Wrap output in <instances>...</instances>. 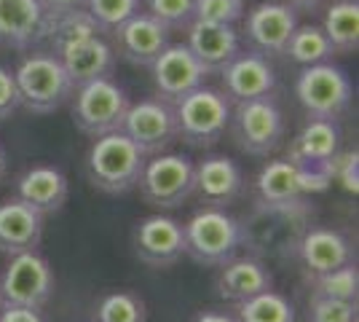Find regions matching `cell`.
<instances>
[{"label":"cell","mask_w":359,"mask_h":322,"mask_svg":"<svg viewBox=\"0 0 359 322\" xmlns=\"http://www.w3.org/2000/svg\"><path fill=\"white\" fill-rule=\"evenodd\" d=\"M330 180H338L348 194H357V151L338 154L330 161Z\"/></svg>","instance_id":"cell-36"},{"label":"cell","mask_w":359,"mask_h":322,"mask_svg":"<svg viewBox=\"0 0 359 322\" xmlns=\"http://www.w3.org/2000/svg\"><path fill=\"white\" fill-rule=\"evenodd\" d=\"M271 288H273V274H271L269 263L255 255H233L231 261L220 266V271L215 276L217 295L231 304H241Z\"/></svg>","instance_id":"cell-22"},{"label":"cell","mask_w":359,"mask_h":322,"mask_svg":"<svg viewBox=\"0 0 359 322\" xmlns=\"http://www.w3.org/2000/svg\"><path fill=\"white\" fill-rule=\"evenodd\" d=\"M244 19V38L260 57H279L285 54L290 35L298 27V11L285 0H266L247 11Z\"/></svg>","instance_id":"cell-13"},{"label":"cell","mask_w":359,"mask_h":322,"mask_svg":"<svg viewBox=\"0 0 359 322\" xmlns=\"http://www.w3.org/2000/svg\"><path fill=\"white\" fill-rule=\"evenodd\" d=\"M148 11L166 30H188L194 22V0H145Z\"/></svg>","instance_id":"cell-33"},{"label":"cell","mask_w":359,"mask_h":322,"mask_svg":"<svg viewBox=\"0 0 359 322\" xmlns=\"http://www.w3.org/2000/svg\"><path fill=\"white\" fill-rule=\"evenodd\" d=\"M6 175H8V154H6V148L0 145V183H3Z\"/></svg>","instance_id":"cell-42"},{"label":"cell","mask_w":359,"mask_h":322,"mask_svg":"<svg viewBox=\"0 0 359 322\" xmlns=\"http://www.w3.org/2000/svg\"><path fill=\"white\" fill-rule=\"evenodd\" d=\"M177 140L191 148H212L225 137L231 121V100L220 89L198 86L175 102Z\"/></svg>","instance_id":"cell-4"},{"label":"cell","mask_w":359,"mask_h":322,"mask_svg":"<svg viewBox=\"0 0 359 322\" xmlns=\"http://www.w3.org/2000/svg\"><path fill=\"white\" fill-rule=\"evenodd\" d=\"M359 274L354 263H346L341 269H332L314 276L311 298H330V301H357Z\"/></svg>","instance_id":"cell-31"},{"label":"cell","mask_w":359,"mask_h":322,"mask_svg":"<svg viewBox=\"0 0 359 322\" xmlns=\"http://www.w3.org/2000/svg\"><path fill=\"white\" fill-rule=\"evenodd\" d=\"M43 215L16 196L0 201V253L19 255L38 250L43 239Z\"/></svg>","instance_id":"cell-23"},{"label":"cell","mask_w":359,"mask_h":322,"mask_svg":"<svg viewBox=\"0 0 359 322\" xmlns=\"http://www.w3.org/2000/svg\"><path fill=\"white\" fill-rule=\"evenodd\" d=\"M303 201L292 204H263L250 215V220H244L241 226V245H250L260 255L279 253V250H295L298 239L306 231V213L300 210Z\"/></svg>","instance_id":"cell-8"},{"label":"cell","mask_w":359,"mask_h":322,"mask_svg":"<svg viewBox=\"0 0 359 322\" xmlns=\"http://www.w3.org/2000/svg\"><path fill=\"white\" fill-rule=\"evenodd\" d=\"M14 196L30 204L32 210H38L43 217H48L65 207V201L70 196V180L60 167L35 164L16 177Z\"/></svg>","instance_id":"cell-21"},{"label":"cell","mask_w":359,"mask_h":322,"mask_svg":"<svg viewBox=\"0 0 359 322\" xmlns=\"http://www.w3.org/2000/svg\"><path fill=\"white\" fill-rule=\"evenodd\" d=\"M121 132L135 142L142 154L158 156L166 154L172 148V142H177V119H175V105H169L158 97L150 100H140L132 102Z\"/></svg>","instance_id":"cell-11"},{"label":"cell","mask_w":359,"mask_h":322,"mask_svg":"<svg viewBox=\"0 0 359 322\" xmlns=\"http://www.w3.org/2000/svg\"><path fill=\"white\" fill-rule=\"evenodd\" d=\"M19 102L30 113H54L65 102H70L75 83L62 67L57 54L51 51H30L14 70Z\"/></svg>","instance_id":"cell-2"},{"label":"cell","mask_w":359,"mask_h":322,"mask_svg":"<svg viewBox=\"0 0 359 322\" xmlns=\"http://www.w3.org/2000/svg\"><path fill=\"white\" fill-rule=\"evenodd\" d=\"M194 161L182 154L150 156L137 180L140 196L156 210H175L194 196Z\"/></svg>","instance_id":"cell-9"},{"label":"cell","mask_w":359,"mask_h":322,"mask_svg":"<svg viewBox=\"0 0 359 322\" xmlns=\"http://www.w3.org/2000/svg\"><path fill=\"white\" fill-rule=\"evenodd\" d=\"M341 154V129L335 121L309 119L295 137L290 140L287 161L300 169L330 175V161Z\"/></svg>","instance_id":"cell-19"},{"label":"cell","mask_w":359,"mask_h":322,"mask_svg":"<svg viewBox=\"0 0 359 322\" xmlns=\"http://www.w3.org/2000/svg\"><path fill=\"white\" fill-rule=\"evenodd\" d=\"M132 250L137 261L150 269H169L185 255L182 223L172 215H148L140 217L132 229Z\"/></svg>","instance_id":"cell-12"},{"label":"cell","mask_w":359,"mask_h":322,"mask_svg":"<svg viewBox=\"0 0 359 322\" xmlns=\"http://www.w3.org/2000/svg\"><path fill=\"white\" fill-rule=\"evenodd\" d=\"M110 46L116 57L135 67H150L153 60L169 46V30L150 14L140 11L110 32Z\"/></svg>","instance_id":"cell-17"},{"label":"cell","mask_w":359,"mask_h":322,"mask_svg":"<svg viewBox=\"0 0 359 322\" xmlns=\"http://www.w3.org/2000/svg\"><path fill=\"white\" fill-rule=\"evenodd\" d=\"M43 3V8L48 14H67V11H78V8H83V3L86 0H41Z\"/></svg>","instance_id":"cell-40"},{"label":"cell","mask_w":359,"mask_h":322,"mask_svg":"<svg viewBox=\"0 0 359 322\" xmlns=\"http://www.w3.org/2000/svg\"><path fill=\"white\" fill-rule=\"evenodd\" d=\"M287 6H292L295 11H316L325 0H285Z\"/></svg>","instance_id":"cell-41"},{"label":"cell","mask_w":359,"mask_h":322,"mask_svg":"<svg viewBox=\"0 0 359 322\" xmlns=\"http://www.w3.org/2000/svg\"><path fill=\"white\" fill-rule=\"evenodd\" d=\"M19 107H22V102H19V89H16L14 70L0 67V121L11 119Z\"/></svg>","instance_id":"cell-37"},{"label":"cell","mask_w":359,"mask_h":322,"mask_svg":"<svg viewBox=\"0 0 359 322\" xmlns=\"http://www.w3.org/2000/svg\"><path fill=\"white\" fill-rule=\"evenodd\" d=\"M231 137L247 156H271L285 140V113L273 97L233 102L231 105Z\"/></svg>","instance_id":"cell-6"},{"label":"cell","mask_w":359,"mask_h":322,"mask_svg":"<svg viewBox=\"0 0 359 322\" xmlns=\"http://www.w3.org/2000/svg\"><path fill=\"white\" fill-rule=\"evenodd\" d=\"M62 67L67 70V76L75 86L89 83L97 78H110L116 70V51L102 35H91L83 41H75L70 46H65L57 54Z\"/></svg>","instance_id":"cell-25"},{"label":"cell","mask_w":359,"mask_h":322,"mask_svg":"<svg viewBox=\"0 0 359 322\" xmlns=\"http://www.w3.org/2000/svg\"><path fill=\"white\" fill-rule=\"evenodd\" d=\"M148 156L137 148L123 132H110L94 137L86 154V175L89 183L110 196H121L137 188Z\"/></svg>","instance_id":"cell-1"},{"label":"cell","mask_w":359,"mask_h":322,"mask_svg":"<svg viewBox=\"0 0 359 322\" xmlns=\"http://www.w3.org/2000/svg\"><path fill=\"white\" fill-rule=\"evenodd\" d=\"M207 70L204 65L191 54V48L185 43H169V46L153 60L150 65V78L158 100H164L169 105H175L185 94L207 83Z\"/></svg>","instance_id":"cell-15"},{"label":"cell","mask_w":359,"mask_h":322,"mask_svg":"<svg viewBox=\"0 0 359 322\" xmlns=\"http://www.w3.org/2000/svg\"><path fill=\"white\" fill-rule=\"evenodd\" d=\"M191 322H239V317L225 309H201L191 317Z\"/></svg>","instance_id":"cell-39"},{"label":"cell","mask_w":359,"mask_h":322,"mask_svg":"<svg viewBox=\"0 0 359 322\" xmlns=\"http://www.w3.org/2000/svg\"><path fill=\"white\" fill-rule=\"evenodd\" d=\"M295 253H298L300 263L306 266V271L314 276L332 271V269H341L354 258L351 242L341 231L325 229V226H314V229L303 231V236L295 245Z\"/></svg>","instance_id":"cell-24"},{"label":"cell","mask_w":359,"mask_h":322,"mask_svg":"<svg viewBox=\"0 0 359 322\" xmlns=\"http://www.w3.org/2000/svg\"><path fill=\"white\" fill-rule=\"evenodd\" d=\"M194 196H198V201L204 207L225 210L228 204H233L239 199L244 194V188H247L244 172L231 156H204L198 164H194Z\"/></svg>","instance_id":"cell-18"},{"label":"cell","mask_w":359,"mask_h":322,"mask_svg":"<svg viewBox=\"0 0 359 322\" xmlns=\"http://www.w3.org/2000/svg\"><path fill=\"white\" fill-rule=\"evenodd\" d=\"M0 309H3V298H0Z\"/></svg>","instance_id":"cell-43"},{"label":"cell","mask_w":359,"mask_h":322,"mask_svg":"<svg viewBox=\"0 0 359 322\" xmlns=\"http://www.w3.org/2000/svg\"><path fill=\"white\" fill-rule=\"evenodd\" d=\"M91 322H148V309L135 293L113 290L97 301Z\"/></svg>","instance_id":"cell-30"},{"label":"cell","mask_w":359,"mask_h":322,"mask_svg":"<svg viewBox=\"0 0 359 322\" xmlns=\"http://www.w3.org/2000/svg\"><path fill=\"white\" fill-rule=\"evenodd\" d=\"M332 54H357L359 48V3L357 0H335L330 3L322 22Z\"/></svg>","instance_id":"cell-27"},{"label":"cell","mask_w":359,"mask_h":322,"mask_svg":"<svg viewBox=\"0 0 359 322\" xmlns=\"http://www.w3.org/2000/svg\"><path fill=\"white\" fill-rule=\"evenodd\" d=\"M185 46L196 60L204 65L207 73H220L228 62L241 51V38L231 25H210V22H191Z\"/></svg>","instance_id":"cell-26"},{"label":"cell","mask_w":359,"mask_h":322,"mask_svg":"<svg viewBox=\"0 0 359 322\" xmlns=\"http://www.w3.org/2000/svg\"><path fill=\"white\" fill-rule=\"evenodd\" d=\"M129 105L132 102L126 92L113 78H97L89 83H81L75 86L70 97V113H73L75 126L89 137L121 132Z\"/></svg>","instance_id":"cell-5"},{"label":"cell","mask_w":359,"mask_h":322,"mask_svg":"<svg viewBox=\"0 0 359 322\" xmlns=\"http://www.w3.org/2000/svg\"><path fill=\"white\" fill-rule=\"evenodd\" d=\"M48 11L41 0H0V43L27 51L46 41Z\"/></svg>","instance_id":"cell-20"},{"label":"cell","mask_w":359,"mask_h":322,"mask_svg":"<svg viewBox=\"0 0 359 322\" xmlns=\"http://www.w3.org/2000/svg\"><path fill=\"white\" fill-rule=\"evenodd\" d=\"M244 16V0H194V22L236 25Z\"/></svg>","instance_id":"cell-34"},{"label":"cell","mask_w":359,"mask_h":322,"mask_svg":"<svg viewBox=\"0 0 359 322\" xmlns=\"http://www.w3.org/2000/svg\"><path fill=\"white\" fill-rule=\"evenodd\" d=\"M182 234H185V255L194 258L198 266L220 269L241 247L239 217L217 207H201L198 213L191 215V220L182 223Z\"/></svg>","instance_id":"cell-3"},{"label":"cell","mask_w":359,"mask_h":322,"mask_svg":"<svg viewBox=\"0 0 359 322\" xmlns=\"http://www.w3.org/2000/svg\"><path fill=\"white\" fill-rule=\"evenodd\" d=\"M140 3L142 0H86L83 3V11L97 22L100 32L110 35L126 19L140 14Z\"/></svg>","instance_id":"cell-32"},{"label":"cell","mask_w":359,"mask_h":322,"mask_svg":"<svg viewBox=\"0 0 359 322\" xmlns=\"http://www.w3.org/2000/svg\"><path fill=\"white\" fill-rule=\"evenodd\" d=\"M0 322H46L38 309H25V307H6L0 309Z\"/></svg>","instance_id":"cell-38"},{"label":"cell","mask_w":359,"mask_h":322,"mask_svg":"<svg viewBox=\"0 0 359 322\" xmlns=\"http://www.w3.org/2000/svg\"><path fill=\"white\" fill-rule=\"evenodd\" d=\"M330 175L300 169L287 159H273L257 172L255 191L263 204H292L306 194H322L330 188Z\"/></svg>","instance_id":"cell-14"},{"label":"cell","mask_w":359,"mask_h":322,"mask_svg":"<svg viewBox=\"0 0 359 322\" xmlns=\"http://www.w3.org/2000/svg\"><path fill=\"white\" fill-rule=\"evenodd\" d=\"M285 54L298 65H319V62H330L332 57V46H330L327 35L322 32L319 25H298L295 32L287 41Z\"/></svg>","instance_id":"cell-29"},{"label":"cell","mask_w":359,"mask_h":322,"mask_svg":"<svg viewBox=\"0 0 359 322\" xmlns=\"http://www.w3.org/2000/svg\"><path fill=\"white\" fill-rule=\"evenodd\" d=\"M351 81L344 67L332 62L306 65L295 78V97L309 119L338 121L351 105Z\"/></svg>","instance_id":"cell-7"},{"label":"cell","mask_w":359,"mask_h":322,"mask_svg":"<svg viewBox=\"0 0 359 322\" xmlns=\"http://www.w3.org/2000/svg\"><path fill=\"white\" fill-rule=\"evenodd\" d=\"M220 83H223L220 92L233 105V102H250V100L273 97L276 86H279V78H276L273 65L266 57L252 54V51H244V54L239 51L220 70Z\"/></svg>","instance_id":"cell-16"},{"label":"cell","mask_w":359,"mask_h":322,"mask_svg":"<svg viewBox=\"0 0 359 322\" xmlns=\"http://www.w3.org/2000/svg\"><path fill=\"white\" fill-rule=\"evenodd\" d=\"M233 314L239 322H295V307L273 288L236 304Z\"/></svg>","instance_id":"cell-28"},{"label":"cell","mask_w":359,"mask_h":322,"mask_svg":"<svg viewBox=\"0 0 359 322\" xmlns=\"http://www.w3.org/2000/svg\"><path fill=\"white\" fill-rule=\"evenodd\" d=\"M306 322H357V301L311 298Z\"/></svg>","instance_id":"cell-35"},{"label":"cell","mask_w":359,"mask_h":322,"mask_svg":"<svg viewBox=\"0 0 359 322\" xmlns=\"http://www.w3.org/2000/svg\"><path fill=\"white\" fill-rule=\"evenodd\" d=\"M57 288L54 269L38 250L11 255L0 274V298L6 307L41 309L51 301Z\"/></svg>","instance_id":"cell-10"}]
</instances>
